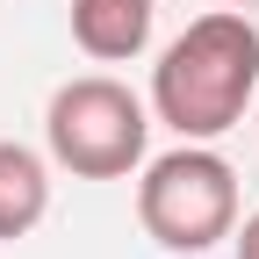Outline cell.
<instances>
[{"label": "cell", "mask_w": 259, "mask_h": 259, "mask_svg": "<svg viewBox=\"0 0 259 259\" xmlns=\"http://www.w3.org/2000/svg\"><path fill=\"white\" fill-rule=\"evenodd\" d=\"M259 87V29L231 8L194 15L180 36L166 44V58L151 65V108L166 130H180L187 144L223 137Z\"/></svg>", "instance_id": "cell-1"}, {"label": "cell", "mask_w": 259, "mask_h": 259, "mask_svg": "<svg viewBox=\"0 0 259 259\" xmlns=\"http://www.w3.org/2000/svg\"><path fill=\"white\" fill-rule=\"evenodd\" d=\"M137 223L144 238H158L166 252H209L238 231V173L231 158H216L209 144H187L151 158L137 180Z\"/></svg>", "instance_id": "cell-2"}, {"label": "cell", "mask_w": 259, "mask_h": 259, "mask_svg": "<svg viewBox=\"0 0 259 259\" xmlns=\"http://www.w3.org/2000/svg\"><path fill=\"white\" fill-rule=\"evenodd\" d=\"M44 137L51 158L79 180H122L144 166V137H151V115L144 101L130 94L122 79H65L51 94V115H44Z\"/></svg>", "instance_id": "cell-3"}, {"label": "cell", "mask_w": 259, "mask_h": 259, "mask_svg": "<svg viewBox=\"0 0 259 259\" xmlns=\"http://www.w3.org/2000/svg\"><path fill=\"white\" fill-rule=\"evenodd\" d=\"M151 22H158L151 0H72V44L101 65L137 58L151 44Z\"/></svg>", "instance_id": "cell-4"}, {"label": "cell", "mask_w": 259, "mask_h": 259, "mask_svg": "<svg viewBox=\"0 0 259 259\" xmlns=\"http://www.w3.org/2000/svg\"><path fill=\"white\" fill-rule=\"evenodd\" d=\"M44 209H51L44 158L29 151V144H15V137H0V245L29 238V231L44 223Z\"/></svg>", "instance_id": "cell-5"}, {"label": "cell", "mask_w": 259, "mask_h": 259, "mask_svg": "<svg viewBox=\"0 0 259 259\" xmlns=\"http://www.w3.org/2000/svg\"><path fill=\"white\" fill-rule=\"evenodd\" d=\"M238 259H259V216H245V231H238Z\"/></svg>", "instance_id": "cell-6"}]
</instances>
